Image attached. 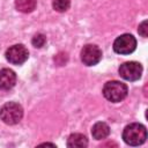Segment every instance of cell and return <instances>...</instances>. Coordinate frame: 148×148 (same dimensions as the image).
<instances>
[{"instance_id":"obj_13","label":"cell","mask_w":148,"mask_h":148,"mask_svg":"<svg viewBox=\"0 0 148 148\" xmlns=\"http://www.w3.org/2000/svg\"><path fill=\"white\" fill-rule=\"evenodd\" d=\"M45 42H46V38H45V36L43 34L35 35L34 38H32V40H31V43H32V45L35 47H42L45 44Z\"/></svg>"},{"instance_id":"obj_11","label":"cell","mask_w":148,"mask_h":148,"mask_svg":"<svg viewBox=\"0 0 148 148\" xmlns=\"http://www.w3.org/2000/svg\"><path fill=\"white\" fill-rule=\"evenodd\" d=\"M15 6L18 12L30 13L36 8V0H15Z\"/></svg>"},{"instance_id":"obj_12","label":"cell","mask_w":148,"mask_h":148,"mask_svg":"<svg viewBox=\"0 0 148 148\" xmlns=\"http://www.w3.org/2000/svg\"><path fill=\"white\" fill-rule=\"evenodd\" d=\"M52 6H53V8H54L57 12L62 13V12H66V10L69 8L71 1H69V0H54L53 3H52Z\"/></svg>"},{"instance_id":"obj_4","label":"cell","mask_w":148,"mask_h":148,"mask_svg":"<svg viewBox=\"0 0 148 148\" xmlns=\"http://www.w3.org/2000/svg\"><path fill=\"white\" fill-rule=\"evenodd\" d=\"M135 47L136 40L130 34H124L119 36L113 43V50L119 54H130L135 50Z\"/></svg>"},{"instance_id":"obj_9","label":"cell","mask_w":148,"mask_h":148,"mask_svg":"<svg viewBox=\"0 0 148 148\" xmlns=\"http://www.w3.org/2000/svg\"><path fill=\"white\" fill-rule=\"evenodd\" d=\"M110 134V127L108 124L103 123V121H99V123H96L92 128H91V135L94 139L96 140H102V139H105L108 135Z\"/></svg>"},{"instance_id":"obj_3","label":"cell","mask_w":148,"mask_h":148,"mask_svg":"<svg viewBox=\"0 0 148 148\" xmlns=\"http://www.w3.org/2000/svg\"><path fill=\"white\" fill-rule=\"evenodd\" d=\"M23 117V109L18 103L8 102L0 109V118L5 124L15 125Z\"/></svg>"},{"instance_id":"obj_10","label":"cell","mask_w":148,"mask_h":148,"mask_svg":"<svg viewBox=\"0 0 148 148\" xmlns=\"http://www.w3.org/2000/svg\"><path fill=\"white\" fill-rule=\"evenodd\" d=\"M67 146L71 148H83L88 146V140L83 134L80 133H74L71 134L67 139Z\"/></svg>"},{"instance_id":"obj_7","label":"cell","mask_w":148,"mask_h":148,"mask_svg":"<svg viewBox=\"0 0 148 148\" xmlns=\"http://www.w3.org/2000/svg\"><path fill=\"white\" fill-rule=\"evenodd\" d=\"M102 58V51L98 46L88 44L81 50V60L87 66H94L99 62Z\"/></svg>"},{"instance_id":"obj_14","label":"cell","mask_w":148,"mask_h":148,"mask_svg":"<svg viewBox=\"0 0 148 148\" xmlns=\"http://www.w3.org/2000/svg\"><path fill=\"white\" fill-rule=\"evenodd\" d=\"M139 34L142 36V37H147L148 36V22L147 21H143L140 25H139Z\"/></svg>"},{"instance_id":"obj_8","label":"cell","mask_w":148,"mask_h":148,"mask_svg":"<svg viewBox=\"0 0 148 148\" xmlns=\"http://www.w3.org/2000/svg\"><path fill=\"white\" fill-rule=\"evenodd\" d=\"M16 74L9 69L3 68L0 71V90H8L15 86Z\"/></svg>"},{"instance_id":"obj_6","label":"cell","mask_w":148,"mask_h":148,"mask_svg":"<svg viewBox=\"0 0 148 148\" xmlns=\"http://www.w3.org/2000/svg\"><path fill=\"white\" fill-rule=\"evenodd\" d=\"M29 57V52L27 47L22 44H16L10 46L6 51V59L14 65H21L23 64Z\"/></svg>"},{"instance_id":"obj_5","label":"cell","mask_w":148,"mask_h":148,"mask_svg":"<svg viewBox=\"0 0 148 148\" xmlns=\"http://www.w3.org/2000/svg\"><path fill=\"white\" fill-rule=\"evenodd\" d=\"M119 74L123 79L127 81H136L141 77L142 74V66L136 61H127L120 65Z\"/></svg>"},{"instance_id":"obj_2","label":"cell","mask_w":148,"mask_h":148,"mask_svg":"<svg viewBox=\"0 0 148 148\" xmlns=\"http://www.w3.org/2000/svg\"><path fill=\"white\" fill-rule=\"evenodd\" d=\"M103 95L110 102H120L127 96V86L119 81H109L103 87Z\"/></svg>"},{"instance_id":"obj_1","label":"cell","mask_w":148,"mask_h":148,"mask_svg":"<svg viewBox=\"0 0 148 148\" xmlns=\"http://www.w3.org/2000/svg\"><path fill=\"white\" fill-rule=\"evenodd\" d=\"M124 141L130 146H139L142 145L147 139L146 127L139 123H133L127 125L123 132Z\"/></svg>"}]
</instances>
